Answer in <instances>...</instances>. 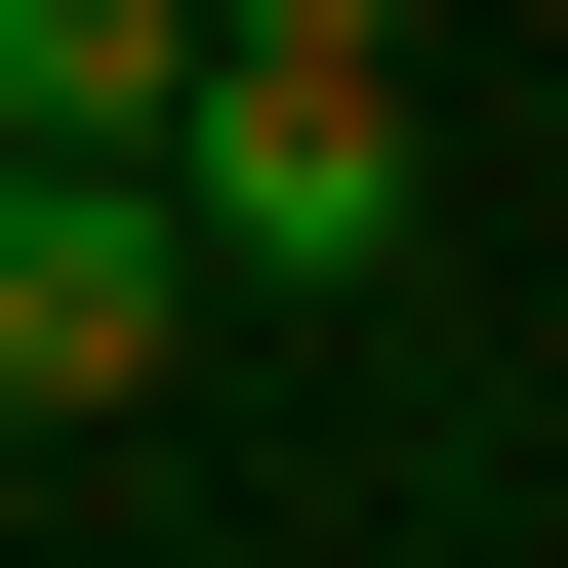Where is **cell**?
<instances>
[{
    "label": "cell",
    "mask_w": 568,
    "mask_h": 568,
    "mask_svg": "<svg viewBox=\"0 0 568 568\" xmlns=\"http://www.w3.org/2000/svg\"><path fill=\"white\" fill-rule=\"evenodd\" d=\"M203 41H406V0H203Z\"/></svg>",
    "instance_id": "4"
},
{
    "label": "cell",
    "mask_w": 568,
    "mask_h": 568,
    "mask_svg": "<svg viewBox=\"0 0 568 568\" xmlns=\"http://www.w3.org/2000/svg\"><path fill=\"white\" fill-rule=\"evenodd\" d=\"M163 366H203L163 163H41V122H0V447H82V406H163Z\"/></svg>",
    "instance_id": "2"
},
{
    "label": "cell",
    "mask_w": 568,
    "mask_h": 568,
    "mask_svg": "<svg viewBox=\"0 0 568 568\" xmlns=\"http://www.w3.org/2000/svg\"><path fill=\"white\" fill-rule=\"evenodd\" d=\"M122 163H163L203 284H406V41H203Z\"/></svg>",
    "instance_id": "1"
},
{
    "label": "cell",
    "mask_w": 568,
    "mask_h": 568,
    "mask_svg": "<svg viewBox=\"0 0 568 568\" xmlns=\"http://www.w3.org/2000/svg\"><path fill=\"white\" fill-rule=\"evenodd\" d=\"M163 82H203V0H0V122H41V163H122Z\"/></svg>",
    "instance_id": "3"
}]
</instances>
